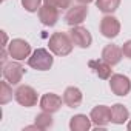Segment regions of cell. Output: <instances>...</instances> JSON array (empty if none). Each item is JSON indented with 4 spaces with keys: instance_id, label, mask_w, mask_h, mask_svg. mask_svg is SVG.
Returning <instances> with one entry per match:
<instances>
[{
    "instance_id": "1",
    "label": "cell",
    "mask_w": 131,
    "mask_h": 131,
    "mask_svg": "<svg viewBox=\"0 0 131 131\" xmlns=\"http://www.w3.org/2000/svg\"><path fill=\"white\" fill-rule=\"evenodd\" d=\"M48 46H49V51H51L52 54L63 57V56L71 54L74 43H73L70 34L63 32V31H57V32H54V34L49 37Z\"/></svg>"
},
{
    "instance_id": "2",
    "label": "cell",
    "mask_w": 131,
    "mask_h": 131,
    "mask_svg": "<svg viewBox=\"0 0 131 131\" xmlns=\"http://www.w3.org/2000/svg\"><path fill=\"white\" fill-rule=\"evenodd\" d=\"M52 63H54V57L45 48H37L28 57V65L37 71H48L52 67Z\"/></svg>"
},
{
    "instance_id": "3",
    "label": "cell",
    "mask_w": 131,
    "mask_h": 131,
    "mask_svg": "<svg viewBox=\"0 0 131 131\" xmlns=\"http://www.w3.org/2000/svg\"><path fill=\"white\" fill-rule=\"evenodd\" d=\"M25 68L22 67V63L19 60H11V62H6L5 65H2V76L5 80H8L13 86L14 85H19L22 82V77L25 74Z\"/></svg>"
},
{
    "instance_id": "4",
    "label": "cell",
    "mask_w": 131,
    "mask_h": 131,
    "mask_svg": "<svg viewBox=\"0 0 131 131\" xmlns=\"http://www.w3.org/2000/svg\"><path fill=\"white\" fill-rule=\"evenodd\" d=\"M14 99H16V102L19 105H22L25 108H31V106L37 105L39 94H37V91L32 86H29V85H20L14 91Z\"/></svg>"
},
{
    "instance_id": "5",
    "label": "cell",
    "mask_w": 131,
    "mask_h": 131,
    "mask_svg": "<svg viewBox=\"0 0 131 131\" xmlns=\"http://www.w3.org/2000/svg\"><path fill=\"white\" fill-rule=\"evenodd\" d=\"M100 34L106 39H114L119 36L120 32V22L117 17L111 16V14H105L100 19V25H99Z\"/></svg>"
},
{
    "instance_id": "6",
    "label": "cell",
    "mask_w": 131,
    "mask_h": 131,
    "mask_svg": "<svg viewBox=\"0 0 131 131\" xmlns=\"http://www.w3.org/2000/svg\"><path fill=\"white\" fill-rule=\"evenodd\" d=\"M8 51H9V56L14 60L22 62V60H25L26 57L31 56V45L23 39H13L8 43Z\"/></svg>"
},
{
    "instance_id": "7",
    "label": "cell",
    "mask_w": 131,
    "mask_h": 131,
    "mask_svg": "<svg viewBox=\"0 0 131 131\" xmlns=\"http://www.w3.org/2000/svg\"><path fill=\"white\" fill-rule=\"evenodd\" d=\"M68 34H70L73 43H74L76 46H79V48H83V49H85V48H90L91 43H93V36H91V32H90L86 28L80 26V25L71 26V29H70Z\"/></svg>"
},
{
    "instance_id": "8",
    "label": "cell",
    "mask_w": 131,
    "mask_h": 131,
    "mask_svg": "<svg viewBox=\"0 0 131 131\" xmlns=\"http://www.w3.org/2000/svg\"><path fill=\"white\" fill-rule=\"evenodd\" d=\"M86 16H88V5L79 3V5L68 8L67 14H65V22L70 26H77V25H82L85 22Z\"/></svg>"
},
{
    "instance_id": "9",
    "label": "cell",
    "mask_w": 131,
    "mask_h": 131,
    "mask_svg": "<svg viewBox=\"0 0 131 131\" xmlns=\"http://www.w3.org/2000/svg\"><path fill=\"white\" fill-rule=\"evenodd\" d=\"M110 90L116 96H128L131 91V80L123 74H113L110 77Z\"/></svg>"
},
{
    "instance_id": "10",
    "label": "cell",
    "mask_w": 131,
    "mask_h": 131,
    "mask_svg": "<svg viewBox=\"0 0 131 131\" xmlns=\"http://www.w3.org/2000/svg\"><path fill=\"white\" fill-rule=\"evenodd\" d=\"M62 103H63V97H60L56 93H46L39 100L40 110L42 111H46V113H51V114L57 113L62 108Z\"/></svg>"
},
{
    "instance_id": "11",
    "label": "cell",
    "mask_w": 131,
    "mask_h": 131,
    "mask_svg": "<svg viewBox=\"0 0 131 131\" xmlns=\"http://www.w3.org/2000/svg\"><path fill=\"white\" fill-rule=\"evenodd\" d=\"M90 117L94 125H97L99 128H105L111 122V108L106 105H97L91 110Z\"/></svg>"
},
{
    "instance_id": "12",
    "label": "cell",
    "mask_w": 131,
    "mask_h": 131,
    "mask_svg": "<svg viewBox=\"0 0 131 131\" xmlns=\"http://www.w3.org/2000/svg\"><path fill=\"white\" fill-rule=\"evenodd\" d=\"M60 19V9L51 6V5H42L39 9V20L45 26H54Z\"/></svg>"
},
{
    "instance_id": "13",
    "label": "cell",
    "mask_w": 131,
    "mask_h": 131,
    "mask_svg": "<svg viewBox=\"0 0 131 131\" xmlns=\"http://www.w3.org/2000/svg\"><path fill=\"white\" fill-rule=\"evenodd\" d=\"M88 67L96 73V76L102 80H110V77L113 76V70L111 67L113 65H110L106 60L103 59H94V60H90L88 62Z\"/></svg>"
},
{
    "instance_id": "14",
    "label": "cell",
    "mask_w": 131,
    "mask_h": 131,
    "mask_svg": "<svg viewBox=\"0 0 131 131\" xmlns=\"http://www.w3.org/2000/svg\"><path fill=\"white\" fill-rule=\"evenodd\" d=\"M62 97H63V103L70 108H79L83 100V94L77 86H68L63 91Z\"/></svg>"
},
{
    "instance_id": "15",
    "label": "cell",
    "mask_w": 131,
    "mask_h": 131,
    "mask_svg": "<svg viewBox=\"0 0 131 131\" xmlns=\"http://www.w3.org/2000/svg\"><path fill=\"white\" fill-rule=\"evenodd\" d=\"M123 57V52H122V48L116 43H108L103 49H102V59L106 60L110 65H117Z\"/></svg>"
},
{
    "instance_id": "16",
    "label": "cell",
    "mask_w": 131,
    "mask_h": 131,
    "mask_svg": "<svg viewBox=\"0 0 131 131\" xmlns=\"http://www.w3.org/2000/svg\"><path fill=\"white\" fill-rule=\"evenodd\" d=\"M129 119V111L125 105L122 103H114L111 106V123L122 125Z\"/></svg>"
},
{
    "instance_id": "17",
    "label": "cell",
    "mask_w": 131,
    "mask_h": 131,
    "mask_svg": "<svg viewBox=\"0 0 131 131\" xmlns=\"http://www.w3.org/2000/svg\"><path fill=\"white\" fill-rule=\"evenodd\" d=\"M91 123L93 120L86 114H76L70 120V128L71 131H88L91 128Z\"/></svg>"
},
{
    "instance_id": "18",
    "label": "cell",
    "mask_w": 131,
    "mask_h": 131,
    "mask_svg": "<svg viewBox=\"0 0 131 131\" xmlns=\"http://www.w3.org/2000/svg\"><path fill=\"white\" fill-rule=\"evenodd\" d=\"M122 0H96V6L103 14H113L119 6Z\"/></svg>"
},
{
    "instance_id": "19",
    "label": "cell",
    "mask_w": 131,
    "mask_h": 131,
    "mask_svg": "<svg viewBox=\"0 0 131 131\" xmlns=\"http://www.w3.org/2000/svg\"><path fill=\"white\" fill-rule=\"evenodd\" d=\"M34 123H36V126H37L39 129H48V128H51V126H52L54 120H52V116H51V113L42 111V113H39V114L36 116V120H34Z\"/></svg>"
},
{
    "instance_id": "20",
    "label": "cell",
    "mask_w": 131,
    "mask_h": 131,
    "mask_svg": "<svg viewBox=\"0 0 131 131\" xmlns=\"http://www.w3.org/2000/svg\"><path fill=\"white\" fill-rule=\"evenodd\" d=\"M13 88H11V83L8 80H3V82H0V103L2 105H6L8 102L13 100Z\"/></svg>"
},
{
    "instance_id": "21",
    "label": "cell",
    "mask_w": 131,
    "mask_h": 131,
    "mask_svg": "<svg viewBox=\"0 0 131 131\" xmlns=\"http://www.w3.org/2000/svg\"><path fill=\"white\" fill-rule=\"evenodd\" d=\"M20 2H22V6L28 13H39L43 0H20Z\"/></svg>"
},
{
    "instance_id": "22",
    "label": "cell",
    "mask_w": 131,
    "mask_h": 131,
    "mask_svg": "<svg viewBox=\"0 0 131 131\" xmlns=\"http://www.w3.org/2000/svg\"><path fill=\"white\" fill-rule=\"evenodd\" d=\"M43 3L51 5L57 9H68V8H71L73 0H43Z\"/></svg>"
},
{
    "instance_id": "23",
    "label": "cell",
    "mask_w": 131,
    "mask_h": 131,
    "mask_svg": "<svg viewBox=\"0 0 131 131\" xmlns=\"http://www.w3.org/2000/svg\"><path fill=\"white\" fill-rule=\"evenodd\" d=\"M122 52L126 59H131V40H126L122 46Z\"/></svg>"
},
{
    "instance_id": "24",
    "label": "cell",
    "mask_w": 131,
    "mask_h": 131,
    "mask_svg": "<svg viewBox=\"0 0 131 131\" xmlns=\"http://www.w3.org/2000/svg\"><path fill=\"white\" fill-rule=\"evenodd\" d=\"M2 37H3V45L2 46H8V36L5 31H2Z\"/></svg>"
},
{
    "instance_id": "25",
    "label": "cell",
    "mask_w": 131,
    "mask_h": 131,
    "mask_svg": "<svg viewBox=\"0 0 131 131\" xmlns=\"http://www.w3.org/2000/svg\"><path fill=\"white\" fill-rule=\"evenodd\" d=\"M77 2H79V3H83V5H88V3L93 2V0H77Z\"/></svg>"
},
{
    "instance_id": "26",
    "label": "cell",
    "mask_w": 131,
    "mask_h": 131,
    "mask_svg": "<svg viewBox=\"0 0 131 131\" xmlns=\"http://www.w3.org/2000/svg\"><path fill=\"white\" fill-rule=\"evenodd\" d=\"M126 128H128V129H129V131H131V120H129V122H128V125H126Z\"/></svg>"
}]
</instances>
